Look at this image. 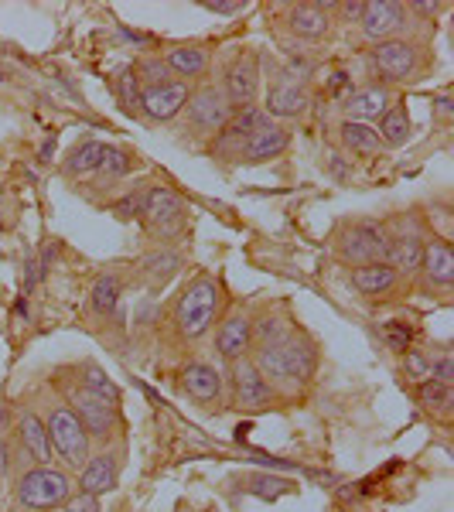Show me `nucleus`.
Returning a JSON list of instances; mask_svg holds the SVG:
<instances>
[{
    "label": "nucleus",
    "mask_w": 454,
    "mask_h": 512,
    "mask_svg": "<svg viewBox=\"0 0 454 512\" xmlns=\"http://www.w3.org/2000/svg\"><path fill=\"white\" fill-rule=\"evenodd\" d=\"M222 304H226V291L216 274H195L185 280V287L168 304V332L175 342H198L219 325Z\"/></svg>",
    "instance_id": "f257e3e1"
},
{
    "label": "nucleus",
    "mask_w": 454,
    "mask_h": 512,
    "mask_svg": "<svg viewBox=\"0 0 454 512\" xmlns=\"http://www.w3.org/2000/svg\"><path fill=\"white\" fill-rule=\"evenodd\" d=\"M38 414L48 427V441H52L55 461H62L65 472H79L89 461V454H93V441H89L86 427L79 424V417L72 414V407L62 400V393L55 390V386L48 393H41Z\"/></svg>",
    "instance_id": "f03ea898"
},
{
    "label": "nucleus",
    "mask_w": 454,
    "mask_h": 512,
    "mask_svg": "<svg viewBox=\"0 0 454 512\" xmlns=\"http://www.w3.org/2000/svg\"><path fill=\"white\" fill-rule=\"evenodd\" d=\"M59 393H62V400L72 407V414L79 417V424L86 427L89 441L99 444V448H113V444L123 441V414H120L117 403L82 390L76 379H62Z\"/></svg>",
    "instance_id": "7ed1b4c3"
},
{
    "label": "nucleus",
    "mask_w": 454,
    "mask_h": 512,
    "mask_svg": "<svg viewBox=\"0 0 454 512\" xmlns=\"http://www.w3.org/2000/svg\"><path fill=\"white\" fill-rule=\"evenodd\" d=\"M76 492V478L59 465H28L14 482V499L31 512H59Z\"/></svg>",
    "instance_id": "20e7f679"
},
{
    "label": "nucleus",
    "mask_w": 454,
    "mask_h": 512,
    "mask_svg": "<svg viewBox=\"0 0 454 512\" xmlns=\"http://www.w3.org/2000/svg\"><path fill=\"white\" fill-rule=\"evenodd\" d=\"M366 65L373 72L376 86H407V82H417L420 72H424V48L417 45L414 38H390L379 41L366 52Z\"/></svg>",
    "instance_id": "39448f33"
},
{
    "label": "nucleus",
    "mask_w": 454,
    "mask_h": 512,
    "mask_svg": "<svg viewBox=\"0 0 454 512\" xmlns=\"http://www.w3.org/2000/svg\"><path fill=\"white\" fill-rule=\"evenodd\" d=\"M222 376H226V403L236 407L239 414H263V410H270L280 400V393L263 379L250 355L226 362V373Z\"/></svg>",
    "instance_id": "423d86ee"
},
{
    "label": "nucleus",
    "mask_w": 454,
    "mask_h": 512,
    "mask_svg": "<svg viewBox=\"0 0 454 512\" xmlns=\"http://www.w3.org/2000/svg\"><path fill=\"white\" fill-rule=\"evenodd\" d=\"M386 236H390L386 222L352 219L335 233L332 246L342 263H349V267H366V263H386Z\"/></svg>",
    "instance_id": "0eeeda50"
},
{
    "label": "nucleus",
    "mask_w": 454,
    "mask_h": 512,
    "mask_svg": "<svg viewBox=\"0 0 454 512\" xmlns=\"http://www.w3.org/2000/svg\"><path fill=\"white\" fill-rule=\"evenodd\" d=\"M181 117H185L188 137L212 140L229 123V117H233V106H229V99L222 96L219 82H198L192 89L188 106L181 110Z\"/></svg>",
    "instance_id": "6e6552de"
},
{
    "label": "nucleus",
    "mask_w": 454,
    "mask_h": 512,
    "mask_svg": "<svg viewBox=\"0 0 454 512\" xmlns=\"http://www.w3.org/2000/svg\"><path fill=\"white\" fill-rule=\"evenodd\" d=\"M178 393L188 396L195 407L219 414V410L226 407V376H222V369L216 362L188 359L185 366L178 369Z\"/></svg>",
    "instance_id": "1a4fd4ad"
},
{
    "label": "nucleus",
    "mask_w": 454,
    "mask_h": 512,
    "mask_svg": "<svg viewBox=\"0 0 454 512\" xmlns=\"http://www.w3.org/2000/svg\"><path fill=\"white\" fill-rule=\"evenodd\" d=\"M185 212L188 202L185 195H178L175 188L168 185H151L144 195V212H140V222L147 226V233L158 236H175L181 226H185Z\"/></svg>",
    "instance_id": "9d476101"
},
{
    "label": "nucleus",
    "mask_w": 454,
    "mask_h": 512,
    "mask_svg": "<svg viewBox=\"0 0 454 512\" xmlns=\"http://www.w3.org/2000/svg\"><path fill=\"white\" fill-rule=\"evenodd\" d=\"M222 96L229 99V106L239 110V106L257 103L260 93V59L257 52H236L233 59L222 69V82H219Z\"/></svg>",
    "instance_id": "9b49d317"
},
{
    "label": "nucleus",
    "mask_w": 454,
    "mask_h": 512,
    "mask_svg": "<svg viewBox=\"0 0 454 512\" xmlns=\"http://www.w3.org/2000/svg\"><path fill=\"white\" fill-rule=\"evenodd\" d=\"M349 284H352V291L362 297V301L383 304V301H396L410 280L403 274H396L390 263H366V267H352L349 270Z\"/></svg>",
    "instance_id": "f8f14e48"
},
{
    "label": "nucleus",
    "mask_w": 454,
    "mask_h": 512,
    "mask_svg": "<svg viewBox=\"0 0 454 512\" xmlns=\"http://www.w3.org/2000/svg\"><path fill=\"white\" fill-rule=\"evenodd\" d=\"M407 24H410L407 4H400V0H366V14L359 21V31L362 41L379 45V41L400 38Z\"/></svg>",
    "instance_id": "ddd939ff"
},
{
    "label": "nucleus",
    "mask_w": 454,
    "mask_h": 512,
    "mask_svg": "<svg viewBox=\"0 0 454 512\" xmlns=\"http://www.w3.org/2000/svg\"><path fill=\"white\" fill-rule=\"evenodd\" d=\"M253 349V311L250 308H229L216 325V355L222 362H236Z\"/></svg>",
    "instance_id": "4468645a"
},
{
    "label": "nucleus",
    "mask_w": 454,
    "mask_h": 512,
    "mask_svg": "<svg viewBox=\"0 0 454 512\" xmlns=\"http://www.w3.org/2000/svg\"><path fill=\"white\" fill-rule=\"evenodd\" d=\"M332 11H335V4H311V0H301V4H287L284 7L287 35H294V38H301V41H325V38H332V31H335Z\"/></svg>",
    "instance_id": "2eb2a0df"
},
{
    "label": "nucleus",
    "mask_w": 454,
    "mask_h": 512,
    "mask_svg": "<svg viewBox=\"0 0 454 512\" xmlns=\"http://www.w3.org/2000/svg\"><path fill=\"white\" fill-rule=\"evenodd\" d=\"M414 284L424 294H451L454 284V253L448 239H427L424 246V260L414 277Z\"/></svg>",
    "instance_id": "dca6fc26"
},
{
    "label": "nucleus",
    "mask_w": 454,
    "mask_h": 512,
    "mask_svg": "<svg viewBox=\"0 0 454 512\" xmlns=\"http://www.w3.org/2000/svg\"><path fill=\"white\" fill-rule=\"evenodd\" d=\"M11 431H18V448L24 451V458H28L31 465H55L48 427H45V420H41L35 403H21V410L14 414Z\"/></svg>",
    "instance_id": "f3484780"
},
{
    "label": "nucleus",
    "mask_w": 454,
    "mask_h": 512,
    "mask_svg": "<svg viewBox=\"0 0 454 512\" xmlns=\"http://www.w3.org/2000/svg\"><path fill=\"white\" fill-rule=\"evenodd\" d=\"M120 472H123L120 451H117V448H103V451L89 454V461L79 468L76 489H79V492H89V495H99V499H103V495L117 492Z\"/></svg>",
    "instance_id": "a211bd4d"
},
{
    "label": "nucleus",
    "mask_w": 454,
    "mask_h": 512,
    "mask_svg": "<svg viewBox=\"0 0 454 512\" xmlns=\"http://www.w3.org/2000/svg\"><path fill=\"white\" fill-rule=\"evenodd\" d=\"M284 359H287V373H291L294 386H308L311 379L318 376V362H321V349L304 328L291 325V332L284 335Z\"/></svg>",
    "instance_id": "6ab92c4d"
},
{
    "label": "nucleus",
    "mask_w": 454,
    "mask_h": 512,
    "mask_svg": "<svg viewBox=\"0 0 454 512\" xmlns=\"http://www.w3.org/2000/svg\"><path fill=\"white\" fill-rule=\"evenodd\" d=\"M192 89L195 86H188V82H168L161 89H144V96H140V117L151 123H171L188 106Z\"/></svg>",
    "instance_id": "aec40b11"
},
{
    "label": "nucleus",
    "mask_w": 454,
    "mask_h": 512,
    "mask_svg": "<svg viewBox=\"0 0 454 512\" xmlns=\"http://www.w3.org/2000/svg\"><path fill=\"white\" fill-rule=\"evenodd\" d=\"M263 110H267L270 120H297L311 110V93L301 79H277L274 86L267 89V99H263Z\"/></svg>",
    "instance_id": "412c9836"
},
{
    "label": "nucleus",
    "mask_w": 454,
    "mask_h": 512,
    "mask_svg": "<svg viewBox=\"0 0 454 512\" xmlns=\"http://www.w3.org/2000/svg\"><path fill=\"white\" fill-rule=\"evenodd\" d=\"M291 140H294L291 130L280 127V123H270L267 130L253 134L250 140H243L236 164H250V168H257V164H270V161L284 158V154L291 151Z\"/></svg>",
    "instance_id": "4be33fe9"
},
{
    "label": "nucleus",
    "mask_w": 454,
    "mask_h": 512,
    "mask_svg": "<svg viewBox=\"0 0 454 512\" xmlns=\"http://www.w3.org/2000/svg\"><path fill=\"white\" fill-rule=\"evenodd\" d=\"M390 106H393V93L386 86H376V82L352 89V93L342 99L345 120L369 123V127H376V123L383 120V113L390 110Z\"/></svg>",
    "instance_id": "5701e85b"
},
{
    "label": "nucleus",
    "mask_w": 454,
    "mask_h": 512,
    "mask_svg": "<svg viewBox=\"0 0 454 512\" xmlns=\"http://www.w3.org/2000/svg\"><path fill=\"white\" fill-rule=\"evenodd\" d=\"M161 59L168 65L171 79L188 82V86L205 82V76H209V69H212V55L205 52L202 45H171Z\"/></svg>",
    "instance_id": "b1692460"
},
{
    "label": "nucleus",
    "mask_w": 454,
    "mask_h": 512,
    "mask_svg": "<svg viewBox=\"0 0 454 512\" xmlns=\"http://www.w3.org/2000/svg\"><path fill=\"white\" fill-rule=\"evenodd\" d=\"M424 246H427V239L420 233L390 229V236H386V263H390L396 274L414 280L420 270V260H424Z\"/></svg>",
    "instance_id": "393cba45"
},
{
    "label": "nucleus",
    "mask_w": 454,
    "mask_h": 512,
    "mask_svg": "<svg viewBox=\"0 0 454 512\" xmlns=\"http://www.w3.org/2000/svg\"><path fill=\"white\" fill-rule=\"evenodd\" d=\"M181 267H185V256H181L178 250H171V246H158V250L140 256L137 277L147 291H161V287L168 284Z\"/></svg>",
    "instance_id": "a878e982"
},
{
    "label": "nucleus",
    "mask_w": 454,
    "mask_h": 512,
    "mask_svg": "<svg viewBox=\"0 0 454 512\" xmlns=\"http://www.w3.org/2000/svg\"><path fill=\"white\" fill-rule=\"evenodd\" d=\"M338 144H342L345 154H352V158H362V161L376 158V154L383 151L376 127H369V123H356V120H342V123H338Z\"/></svg>",
    "instance_id": "bb28decb"
},
{
    "label": "nucleus",
    "mask_w": 454,
    "mask_h": 512,
    "mask_svg": "<svg viewBox=\"0 0 454 512\" xmlns=\"http://www.w3.org/2000/svg\"><path fill=\"white\" fill-rule=\"evenodd\" d=\"M120 301H123V277L120 274L110 270V274L93 280V287H89V311H93L99 321H110L117 315Z\"/></svg>",
    "instance_id": "cd10ccee"
},
{
    "label": "nucleus",
    "mask_w": 454,
    "mask_h": 512,
    "mask_svg": "<svg viewBox=\"0 0 454 512\" xmlns=\"http://www.w3.org/2000/svg\"><path fill=\"white\" fill-rule=\"evenodd\" d=\"M140 168V158L134 147H120V144H106V154L96 168V178L99 185H113V181H123L130 178L134 171Z\"/></svg>",
    "instance_id": "c85d7f7f"
},
{
    "label": "nucleus",
    "mask_w": 454,
    "mask_h": 512,
    "mask_svg": "<svg viewBox=\"0 0 454 512\" xmlns=\"http://www.w3.org/2000/svg\"><path fill=\"white\" fill-rule=\"evenodd\" d=\"M103 154H106V144H103V140H93V137L79 140V144L72 147L69 154H65L62 175H65V178H86V175H96V168H99V161H103Z\"/></svg>",
    "instance_id": "c756f323"
},
{
    "label": "nucleus",
    "mask_w": 454,
    "mask_h": 512,
    "mask_svg": "<svg viewBox=\"0 0 454 512\" xmlns=\"http://www.w3.org/2000/svg\"><path fill=\"white\" fill-rule=\"evenodd\" d=\"M376 134H379V144H383V147L410 144V137H414V123H410V110H407V106L393 103L390 110L383 113V120L376 123Z\"/></svg>",
    "instance_id": "7c9ffc66"
},
{
    "label": "nucleus",
    "mask_w": 454,
    "mask_h": 512,
    "mask_svg": "<svg viewBox=\"0 0 454 512\" xmlns=\"http://www.w3.org/2000/svg\"><path fill=\"white\" fill-rule=\"evenodd\" d=\"M414 396H417L420 410H427L431 417L451 420L454 390L448 383H437V379H420V383H414Z\"/></svg>",
    "instance_id": "2f4dec72"
},
{
    "label": "nucleus",
    "mask_w": 454,
    "mask_h": 512,
    "mask_svg": "<svg viewBox=\"0 0 454 512\" xmlns=\"http://www.w3.org/2000/svg\"><path fill=\"white\" fill-rule=\"evenodd\" d=\"M76 383L82 386V390H89L93 396H103V400L117 403L120 407V386L113 383L110 376H106V369L99 366V362H79L76 366Z\"/></svg>",
    "instance_id": "473e14b6"
},
{
    "label": "nucleus",
    "mask_w": 454,
    "mask_h": 512,
    "mask_svg": "<svg viewBox=\"0 0 454 512\" xmlns=\"http://www.w3.org/2000/svg\"><path fill=\"white\" fill-rule=\"evenodd\" d=\"M270 123H274V120L267 117V110H263L260 103H250V106H239V110H233V117H229L226 130L233 137H239V140H250L253 134L267 130Z\"/></svg>",
    "instance_id": "72a5a7b5"
},
{
    "label": "nucleus",
    "mask_w": 454,
    "mask_h": 512,
    "mask_svg": "<svg viewBox=\"0 0 454 512\" xmlns=\"http://www.w3.org/2000/svg\"><path fill=\"white\" fill-rule=\"evenodd\" d=\"M113 93H117L120 110L127 113L130 120H137L140 117V96H144V89H140V82H137L134 65H127V69L117 72V79H113Z\"/></svg>",
    "instance_id": "f704fd0d"
},
{
    "label": "nucleus",
    "mask_w": 454,
    "mask_h": 512,
    "mask_svg": "<svg viewBox=\"0 0 454 512\" xmlns=\"http://www.w3.org/2000/svg\"><path fill=\"white\" fill-rule=\"evenodd\" d=\"M134 72H137L140 89H161V86H168V82H175L168 65H164V59H158V55H140L134 62Z\"/></svg>",
    "instance_id": "c9c22d12"
},
{
    "label": "nucleus",
    "mask_w": 454,
    "mask_h": 512,
    "mask_svg": "<svg viewBox=\"0 0 454 512\" xmlns=\"http://www.w3.org/2000/svg\"><path fill=\"white\" fill-rule=\"evenodd\" d=\"M147 188L151 185H134L130 192H123L117 202L110 205V212L117 219L123 222H130V219H140V212H144V195H147Z\"/></svg>",
    "instance_id": "e433bc0d"
},
{
    "label": "nucleus",
    "mask_w": 454,
    "mask_h": 512,
    "mask_svg": "<svg viewBox=\"0 0 454 512\" xmlns=\"http://www.w3.org/2000/svg\"><path fill=\"white\" fill-rule=\"evenodd\" d=\"M403 359H400V369H403V376L410 379V383H420V379H427V373H431V355H427L424 349H403L400 352Z\"/></svg>",
    "instance_id": "4c0bfd02"
},
{
    "label": "nucleus",
    "mask_w": 454,
    "mask_h": 512,
    "mask_svg": "<svg viewBox=\"0 0 454 512\" xmlns=\"http://www.w3.org/2000/svg\"><path fill=\"white\" fill-rule=\"evenodd\" d=\"M383 338L390 342V349L403 352V349H410V345H414V328L393 318V321H386V325H383Z\"/></svg>",
    "instance_id": "58836bf2"
},
{
    "label": "nucleus",
    "mask_w": 454,
    "mask_h": 512,
    "mask_svg": "<svg viewBox=\"0 0 454 512\" xmlns=\"http://www.w3.org/2000/svg\"><path fill=\"white\" fill-rule=\"evenodd\" d=\"M59 512H103V499L99 495H89V492H72V499L65 502Z\"/></svg>",
    "instance_id": "ea45409f"
},
{
    "label": "nucleus",
    "mask_w": 454,
    "mask_h": 512,
    "mask_svg": "<svg viewBox=\"0 0 454 512\" xmlns=\"http://www.w3.org/2000/svg\"><path fill=\"white\" fill-rule=\"evenodd\" d=\"M427 379H437V383H454V359L451 352H441L437 359H431V373H427Z\"/></svg>",
    "instance_id": "a19ab883"
},
{
    "label": "nucleus",
    "mask_w": 454,
    "mask_h": 512,
    "mask_svg": "<svg viewBox=\"0 0 454 512\" xmlns=\"http://www.w3.org/2000/svg\"><path fill=\"white\" fill-rule=\"evenodd\" d=\"M328 175L335 181H342V185H349V181L356 178V171H352V164L342 151H335V154H328Z\"/></svg>",
    "instance_id": "79ce46f5"
},
{
    "label": "nucleus",
    "mask_w": 454,
    "mask_h": 512,
    "mask_svg": "<svg viewBox=\"0 0 454 512\" xmlns=\"http://www.w3.org/2000/svg\"><path fill=\"white\" fill-rule=\"evenodd\" d=\"M332 14H338L335 24H359L362 14H366V0H349V4H335Z\"/></svg>",
    "instance_id": "37998d69"
},
{
    "label": "nucleus",
    "mask_w": 454,
    "mask_h": 512,
    "mask_svg": "<svg viewBox=\"0 0 454 512\" xmlns=\"http://www.w3.org/2000/svg\"><path fill=\"white\" fill-rule=\"evenodd\" d=\"M205 11H209V14H222V18H233V14H239V11H243V0H205Z\"/></svg>",
    "instance_id": "c03bdc74"
},
{
    "label": "nucleus",
    "mask_w": 454,
    "mask_h": 512,
    "mask_svg": "<svg viewBox=\"0 0 454 512\" xmlns=\"http://www.w3.org/2000/svg\"><path fill=\"white\" fill-rule=\"evenodd\" d=\"M352 79H349V72H332V82H328V93L332 96H338V99H345L352 93Z\"/></svg>",
    "instance_id": "a18cd8bd"
},
{
    "label": "nucleus",
    "mask_w": 454,
    "mask_h": 512,
    "mask_svg": "<svg viewBox=\"0 0 454 512\" xmlns=\"http://www.w3.org/2000/svg\"><path fill=\"white\" fill-rule=\"evenodd\" d=\"M11 468H14V448H11V441H7V434H4V437H0V478L11 475Z\"/></svg>",
    "instance_id": "49530a36"
},
{
    "label": "nucleus",
    "mask_w": 454,
    "mask_h": 512,
    "mask_svg": "<svg viewBox=\"0 0 454 512\" xmlns=\"http://www.w3.org/2000/svg\"><path fill=\"white\" fill-rule=\"evenodd\" d=\"M434 113H437V120H444V123L451 120V93H448V89L434 99Z\"/></svg>",
    "instance_id": "de8ad7c7"
},
{
    "label": "nucleus",
    "mask_w": 454,
    "mask_h": 512,
    "mask_svg": "<svg viewBox=\"0 0 454 512\" xmlns=\"http://www.w3.org/2000/svg\"><path fill=\"white\" fill-rule=\"evenodd\" d=\"M11 427H14V410H11V403H7V400H0V437L11 431Z\"/></svg>",
    "instance_id": "09e8293b"
}]
</instances>
